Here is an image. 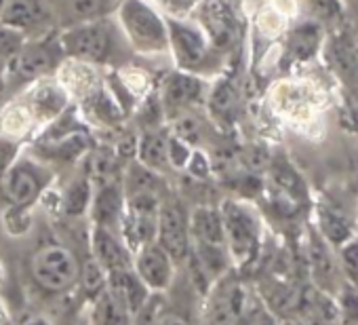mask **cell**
<instances>
[{
    "mask_svg": "<svg viewBox=\"0 0 358 325\" xmlns=\"http://www.w3.org/2000/svg\"><path fill=\"white\" fill-rule=\"evenodd\" d=\"M59 43L68 60H76L99 70L122 68L133 55L114 15L62 30Z\"/></svg>",
    "mask_w": 358,
    "mask_h": 325,
    "instance_id": "6da1fadb",
    "label": "cell"
},
{
    "mask_svg": "<svg viewBox=\"0 0 358 325\" xmlns=\"http://www.w3.org/2000/svg\"><path fill=\"white\" fill-rule=\"evenodd\" d=\"M129 47L137 55H169L166 15L152 0H120L114 11Z\"/></svg>",
    "mask_w": 358,
    "mask_h": 325,
    "instance_id": "7a4b0ae2",
    "label": "cell"
},
{
    "mask_svg": "<svg viewBox=\"0 0 358 325\" xmlns=\"http://www.w3.org/2000/svg\"><path fill=\"white\" fill-rule=\"evenodd\" d=\"M166 15V13H164ZM166 28H169V57L175 64L177 70L190 72L196 76H211L217 70V62H222V55L203 28L186 18L166 15Z\"/></svg>",
    "mask_w": 358,
    "mask_h": 325,
    "instance_id": "3957f363",
    "label": "cell"
},
{
    "mask_svg": "<svg viewBox=\"0 0 358 325\" xmlns=\"http://www.w3.org/2000/svg\"><path fill=\"white\" fill-rule=\"evenodd\" d=\"M66 62V53L59 43V32H51L38 39H28L17 53L15 62L3 76V91L11 89L13 93H20L28 85L55 76L59 66Z\"/></svg>",
    "mask_w": 358,
    "mask_h": 325,
    "instance_id": "277c9868",
    "label": "cell"
},
{
    "mask_svg": "<svg viewBox=\"0 0 358 325\" xmlns=\"http://www.w3.org/2000/svg\"><path fill=\"white\" fill-rule=\"evenodd\" d=\"M222 224H224V239L230 254V260L236 266H249L255 262L262 249V220L257 212L236 199H228L220 207Z\"/></svg>",
    "mask_w": 358,
    "mask_h": 325,
    "instance_id": "5b68a950",
    "label": "cell"
},
{
    "mask_svg": "<svg viewBox=\"0 0 358 325\" xmlns=\"http://www.w3.org/2000/svg\"><path fill=\"white\" fill-rule=\"evenodd\" d=\"M49 182L51 170L47 167L45 160L20 156L0 180V188H3V197L11 207L30 209L43 197Z\"/></svg>",
    "mask_w": 358,
    "mask_h": 325,
    "instance_id": "8992f818",
    "label": "cell"
},
{
    "mask_svg": "<svg viewBox=\"0 0 358 325\" xmlns=\"http://www.w3.org/2000/svg\"><path fill=\"white\" fill-rule=\"evenodd\" d=\"M194 9V22L203 28V32L220 53L236 47L243 26L238 0H199Z\"/></svg>",
    "mask_w": 358,
    "mask_h": 325,
    "instance_id": "52a82bcc",
    "label": "cell"
},
{
    "mask_svg": "<svg viewBox=\"0 0 358 325\" xmlns=\"http://www.w3.org/2000/svg\"><path fill=\"white\" fill-rule=\"evenodd\" d=\"M32 277L45 291L62 293L80 279V266L68 247L45 245L32 256Z\"/></svg>",
    "mask_w": 358,
    "mask_h": 325,
    "instance_id": "ba28073f",
    "label": "cell"
},
{
    "mask_svg": "<svg viewBox=\"0 0 358 325\" xmlns=\"http://www.w3.org/2000/svg\"><path fill=\"white\" fill-rule=\"evenodd\" d=\"M17 95H20L17 99L26 106V110L34 118L38 129H45L57 116H62L70 108V102H72L68 91L55 76L41 78L28 85L26 89H22Z\"/></svg>",
    "mask_w": 358,
    "mask_h": 325,
    "instance_id": "9c48e42d",
    "label": "cell"
},
{
    "mask_svg": "<svg viewBox=\"0 0 358 325\" xmlns=\"http://www.w3.org/2000/svg\"><path fill=\"white\" fill-rule=\"evenodd\" d=\"M205 78L190 74V72H182V70H173L169 72L162 83H160V106L164 116L177 118L186 112H190L194 106H199L201 102H205Z\"/></svg>",
    "mask_w": 358,
    "mask_h": 325,
    "instance_id": "30bf717a",
    "label": "cell"
},
{
    "mask_svg": "<svg viewBox=\"0 0 358 325\" xmlns=\"http://www.w3.org/2000/svg\"><path fill=\"white\" fill-rule=\"evenodd\" d=\"M156 243L175 260L184 262L192 251L190 222L184 209L175 201H162L158 209V226H156Z\"/></svg>",
    "mask_w": 358,
    "mask_h": 325,
    "instance_id": "8fae6325",
    "label": "cell"
},
{
    "mask_svg": "<svg viewBox=\"0 0 358 325\" xmlns=\"http://www.w3.org/2000/svg\"><path fill=\"white\" fill-rule=\"evenodd\" d=\"M255 300H251L247 287L238 279L222 275L213 281V289L207 300V321L209 325H222L232 321L247 310H251Z\"/></svg>",
    "mask_w": 358,
    "mask_h": 325,
    "instance_id": "7c38bea8",
    "label": "cell"
},
{
    "mask_svg": "<svg viewBox=\"0 0 358 325\" xmlns=\"http://www.w3.org/2000/svg\"><path fill=\"white\" fill-rule=\"evenodd\" d=\"M0 22L20 30L26 39H38L57 32L47 0H7Z\"/></svg>",
    "mask_w": 358,
    "mask_h": 325,
    "instance_id": "4fadbf2b",
    "label": "cell"
},
{
    "mask_svg": "<svg viewBox=\"0 0 358 325\" xmlns=\"http://www.w3.org/2000/svg\"><path fill=\"white\" fill-rule=\"evenodd\" d=\"M306 249H308V266H310L314 287L329 293V296H335V291L343 283V277H341V270L337 264L335 247H331L314 226H310Z\"/></svg>",
    "mask_w": 358,
    "mask_h": 325,
    "instance_id": "5bb4252c",
    "label": "cell"
},
{
    "mask_svg": "<svg viewBox=\"0 0 358 325\" xmlns=\"http://www.w3.org/2000/svg\"><path fill=\"white\" fill-rule=\"evenodd\" d=\"M57 32L114 15L120 0H47Z\"/></svg>",
    "mask_w": 358,
    "mask_h": 325,
    "instance_id": "9a60e30c",
    "label": "cell"
},
{
    "mask_svg": "<svg viewBox=\"0 0 358 325\" xmlns=\"http://www.w3.org/2000/svg\"><path fill=\"white\" fill-rule=\"evenodd\" d=\"M133 270L150 291H164L173 283L175 260L152 241L133 254Z\"/></svg>",
    "mask_w": 358,
    "mask_h": 325,
    "instance_id": "2e32d148",
    "label": "cell"
},
{
    "mask_svg": "<svg viewBox=\"0 0 358 325\" xmlns=\"http://www.w3.org/2000/svg\"><path fill=\"white\" fill-rule=\"evenodd\" d=\"M91 258L106 270V275L133 266V254L127 247L122 235L118 230L95 224L91 230Z\"/></svg>",
    "mask_w": 358,
    "mask_h": 325,
    "instance_id": "e0dca14e",
    "label": "cell"
},
{
    "mask_svg": "<svg viewBox=\"0 0 358 325\" xmlns=\"http://www.w3.org/2000/svg\"><path fill=\"white\" fill-rule=\"evenodd\" d=\"M91 218L95 226H106L120 233V222L124 216V191H122V178L108 180L93 186V199H91Z\"/></svg>",
    "mask_w": 358,
    "mask_h": 325,
    "instance_id": "ac0fdd59",
    "label": "cell"
},
{
    "mask_svg": "<svg viewBox=\"0 0 358 325\" xmlns=\"http://www.w3.org/2000/svg\"><path fill=\"white\" fill-rule=\"evenodd\" d=\"M312 226L335 249L339 245H343L356 233V226L348 218V214L341 207H337L331 201H327V199H320L314 205V224Z\"/></svg>",
    "mask_w": 358,
    "mask_h": 325,
    "instance_id": "d6986e66",
    "label": "cell"
},
{
    "mask_svg": "<svg viewBox=\"0 0 358 325\" xmlns=\"http://www.w3.org/2000/svg\"><path fill=\"white\" fill-rule=\"evenodd\" d=\"M270 182L276 199L285 207H301L308 203V186L303 178L295 172V167L285 158H276L270 165Z\"/></svg>",
    "mask_w": 358,
    "mask_h": 325,
    "instance_id": "ffe728a7",
    "label": "cell"
},
{
    "mask_svg": "<svg viewBox=\"0 0 358 325\" xmlns=\"http://www.w3.org/2000/svg\"><path fill=\"white\" fill-rule=\"evenodd\" d=\"M169 137L171 131L164 127H154V129H143L137 137V150H135V160L156 174H164L171 170L169 162Z\"/></svg>",
    "mask_w": 358,
    "mask_h": 325,
    "instance_id": "44dd1931",
    "label": "cell"
},
{
    "mask_svg": "<svg viewBox=\"0 0 358 325\" xmlns=\"http://www.w3.org/2000/svg\"><path fill=\"white\" fill-rule=\"evenodd\" d=\"M131 319L133 314L124 300L108 285L93 296L89 325H131Z\"/></svg>",
    "mask_w": 358,
    "mask_h": 325,
    "instance_id": "7402d4cb",
    "label": "cell"
},
{
    "mask_svg": "<svg viewBox=\"0 0 358 325\" xmlns=\"http://www.w3.org/2000/svg\"><path fill=\"white\" fill-rule=\"evenodd\" d=\"M322 45V30L316 22H303L295 26L285 41V55L291 64L310 62Z\"/></svg>",
    "mask_w": 358,
    "mask_h": 325,
    "instance_id": "603a6c76",
    "label": "cell"
},
{
    "mask_svg": "<svg viewBox=\"0 0 358 325\" xmlns=\"http://www.w3.org/2000/svg\"><path fill=\"white\" fill-rule=\"evenodd\" d=\"M190 237L192 245H224V224L222 214L215 207H196L190 216Z\"/></svg>",
    "mask_w": 358,
    "mask_h": 325,
    "instance_id": "cb8c5ba5",
    "label": "cell"
},
{
    "mask_svg": "<svg viewBox=\"0 0 358 325\" xmlns=\"http://www.w3.org/2000/svg\"><path fill=\"white\" fill-rule=\"evenodd\" d=\"M333 70L348 81L350 87L358 85V47L348 34H335L327 47Z\"/></svg>",
    "mask_w": 358,
    "mask_h": 325,
    "instance_id": "d4e9b609",
    "label": "cell"
},
{
    "mask_svg": "<svg viewBox=\"0 0 358 325\" xmlns=\"http://www.w3.org/2000/svg\"><path fill=\"white\" fill-rule=\"evenodd\" d=\"M91 199H93V182L89 180V176L76 178L64 193L62 203H64V212L68 216H83L89 212L91 207Z\"/></svg>",
    "mask_w": 358,
    "mask_h": 325,
    "instance_id": "484cf974",
    "label": "cell"
},
{
    "mask_svg": "<svg viewBox=\"0 0 358 325\" xmlns=\"http://www.w3.org/2000/svg\"><path fill=\"white\" fill-rule=\"evenodd\" d=\"M333 300L337 308V325H358V287L343 281Z\"/></svg>",
    "mask_w": 358,
    "mask_h": 325,
    "instance_id": "4316f807",
    "label": "cell"
},
{
    "mask_svg": "<svg viewBox=\"0 0 358 325\" xmlns=\"http://www.w3.org/2000/svg\"><path fill=\"white\" fill-rule=\"evenodd\" d=\"M26 41L28 39L20 30L0 22V81H3V76L7 74V70L15 62V57L22 51Z\"/></svg>",
    "mask_w": 358,
    "mask_h": 325,
    "instance_id": "83f0119b",
    "label": "cell"
},
{
    "mask_svg": "<svg viewBox=\"0 0 358 325\" xmlns=\"http://www.w3.org/2000/svg\"><path fill=\"white\" fill-rule=\"evenodd\" d=\"M335 254H337V264H339L343 281L358 287V230L343 245H339Z\"/></svg>",
    "mask_w": 358,
    "mask_h": 325,
    "instance_id": "f1b7e54d",
    "label": "cell"
},
{
    "mask_svg": "<svg viewBox=\"0 0 358 325\" xmlns=\"http://www.w3.org/2000/svg\"><path fill=\"white\" fill-rule=\"evenodd\" d=\"M236 106V91L230 83H220L217 89L211 91L209 97V108L217 116H230Z\"/></svg>",
    "mask_w": 358,
    "mask_h": 325,
    "instance_id": "f546056e",
    "label": "cell"
},
{
    "mask_svg": "<svg viewBox=\"0 0 358 325\" xmlns=\"http://www.w3.org/2000/svg\"><path fill=\"white\" fill-rule=\"evenodd\" d=\"M152 3L166 15H175V18H186L199 0H152Z\"/></svg>",
    "mask_w": 358,
    "mask_h": 325,
    "instance_id": "4dcf8cb0",
    "label": "cell"
},
{
    "mask_svg": "<svg viewBox=\"0 0 358 325\" xmlns=\"http://www.w3.org/2000/svg\"><path fill=\"white\" fill-rule=\"evenodd\" d=\"M312 7L318 11L320 18L335 22L337 18H341V7L339 0H312Z\"/></svg>",
    "mask_w": 358,
    "mask_h": 325,
    "instance_id": "1f68e13d",
    "label": "cell"
},
{
    "mask_svg": "<svg viewBox=\"0 0 358 325\" xmlns=\"http://www.w3.org/2000/svg\"><path fill=\"white\" fill-rule=\"evenodd\" d=\"M280 321H278V317L274 314V310H270L266 304H257L255 306V310H253V314H251V321H249V325H278Z\"/></svg>",
    "mask_w": 358,
    "mask_h": 325,
    "instance_id": "d6a6232c",
    "label": "cell"
},
{
    "mask_svg": "<svg viewBox=\"0 0 358 325\" xmlns=\"http://www.w3.org/2000/svg\"><path fill=\"white\" fill-rule=\"evenodd\" d=\"M154 325H190V323L182 314H179V312H175V310H162V306H160Z\"/></svg>",
    "mask_w": 358,
    "mask_h": 325,
    "instance_id": "836d02e7",
    "label": "cell"
},
{
    "mask_svg": "<svg viewBox=\"0 0 358 325\" xmlns=\"http://www.w3.org/2000/svg\"><path fill=\"white\" fill-rule=\"evenodd\" d=\"M352 116L358 125V85L352 87Z\"/></svg>",
    "mask_w": 358,
    "mask_h": 325,
    "instance_id": "e575fe53",
    "label": "cell"
},
{
    "mask_svg": "<svg viewBox=\"0 0 358 325\" xmlns=\"http://www.w3.org/2000/svg\"><path fill=\"white\" fill-rule=\"evenodd\" d=\"M278 325H306V323L299 317H285V319H280Z\"/></svg>",
    "mask_w": 358,
    "mask_h": 325,
    "instance_id": "d590c367",
    "label": "cell"
},
{
    "mask_svg": "<svg viewBox=\"0 0 358 325\" xmlns=\"http://www.w3.org/2000/svg\"><path fill=\"white\" fill-rule=\"evenodd\" d=\"M26 325H49V321H45L43 317H34V319H30Z\"/></svg>",
    "mask_w": 358,
    "mask_h": 325,
    "instance_id": "8d00e7d4",
    "label": "cell"
},
{
    "mask_svg": "<svg viewBox=\"0 0 358 325\" xmlns=\"http://www.w3.org/2000/svg\"><path fill=\"white\" fill-rule=\"evenodd\" d=\"M5 3H7V0H0V11H3V7H5Z\"/></svg>",
    "mask_w": 358,
    "mask_h": 325,
    "instance_id": "74e56055",
    "label": "cell"
},
{
    "mask_svg": "<svg viewBox=\"0 0 358 325\" xmlns=\"http://www.w3.org/2000/svg\"><path fill=\"white\" fill-rule=\"evenodd\" d=\"M0 97H3V83H0Z\"/></svg>",
    "mask_w": 358,
    "mask_h": 325,
    "instance_id": "f35d334b",
    "label": "cell"
},
{
    "mask_svg": "<svg viewBox=\"0 0 358 325\" xmlns=\"http://www.w3.org/2000/svg\"><path fill=\"white\" fill-rule=\"evenodd\" d=\"M352 3H358V0H352Z\"/></svg>",
    "mask_w": 358,
    "mask_h": 325,
    "instance_id": "ab89813d",
    "label": "cell"
},
{
    "mask_svg": "<svg viewBox=\"0 0 358 325\" xmlns=\"http://www.w3.org/2000/svg\"><path fill=\"white\" fill-rule=\"evenodd\" d=\"M0 275H3V272H0Z\"/></svg>",
    "mask_w": 358,
    "mask_h": 325,
    "instance_id": "60d3db41",
    "label": "cell"
}]
</instances>
